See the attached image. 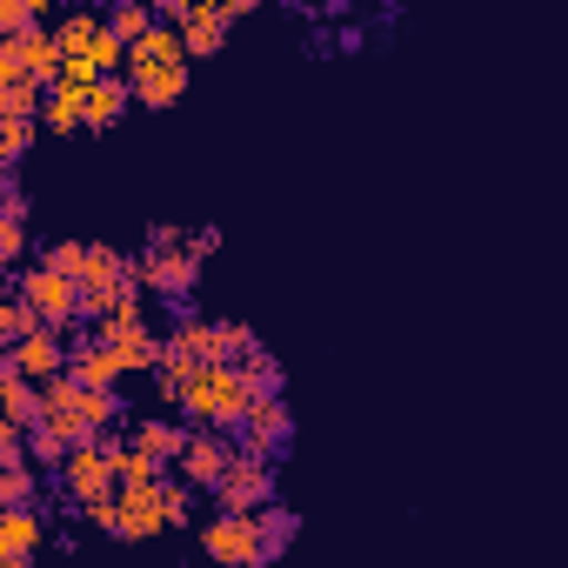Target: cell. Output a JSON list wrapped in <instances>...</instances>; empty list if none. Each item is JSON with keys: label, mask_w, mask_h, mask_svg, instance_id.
<instances>
[{"label": "cell", "mask_w": 568, "mask_h": 568, "mask_svg": "<svg viewBox=\"0 0 568 568\" xmlns=\"http://www.w3.org/2000/svg\"><path fill=\"white\" fill-rule=\"evenodd\" d=\"M227 28H234L227 0H194V14H187V28H181V41H187V61H201V54H221Z\"/></svg>", "instance_id": "cell-15"}, {"label": "cell", "mask_w": 568, "mask_h": 568, "mask_svg": "<svg viewBox=\"0 0 568 568\" xmlns=\"http://www.w3.org/2000/svg\"><path fill=\"white\" fill-rule=\"evenodd\" d=\"M0 422L8 428H41V382L0 375Z\"/></svg>", "instance_id": "cell-18"}, {"label": "cell", "mask_w": 568, "mask_h": 568, "mask_svg": "<svg viewBox=\"0 0 568 568\" xmlns=\"http://www.w3.org/2000/svg\"><path fill=\"white\" fill-rule=\"evenodd\" d=\"M48 322L34 315V302L28 295H0V342H8V348H21L28 335H41Z\"/></svg>", "instance_id": "cell-23"}, {"label": "cell", "mask_w": 568, "mask_h": 568, "mask_svg": "<svg viewBox=\"0 0 568 568\" xmlns=\"http://www.w3.org/2000/svg\"><path fill=\"white\" fill-rule=\"evenodd\" d=\"M14 295H28L34 302V315L54 328V335H68V328H81V281H68V274H54V267H14Z\"/></svg>", "instance_id": "cell-5"}, {"label": "cell", "mask_w": 568, "mask_h": 568, "mask_svg": "<svg viewBox=\"0 0 568 568\" xmlns=\"http://www.w3.org/2000/svg\"><path fill=\"white\" fill-rule=\"evenodd\" d=\"M234 462H241V442H227L221 428H194V442H187V455H181V481H194L201 495H214Z\"/></svg>", "instance_id": "cell-9"}, {"label": "cell", "mask_w": 568, "mask_h": 568, "mask_svg": "<svg viewBox=\"0 0 568 568\" xmlns=\"http://www.w3.org/2000/svg\"><path fill=\"white\" fill-rule=\"evenodd\" d=\"M128 108H134L128 74H108V81H94V88H88V128H114Z\"/></svg>", "instance_id": "cell-21"}, {"label": "cell", "mask_w": 568, "mask_h": 568, "mask_svg": "<svg viewBox=\"0 0 568 568\" xmlns=\"http://www.w3.org/2000/svg\"><path fill=\"white\" fill-rule=\"evenodd\" d=\"M154 28H161V14L148 8V0H121V8H108V34H114V41H128V48H134V41H148Z\"/></svg>", "instance_id": "cell-22"}, {"label": "cell", "mask_w": 568, "mask_h": 568, "mask_svg": "<svg viewBox=\"0 0 568 568\" xmlns=\"http://www.w3.org/2000/svg\"><path fill=\"white\" fill-rule=\"evenodd\" d=\"M214 508H221V515H261V508H274V462H261V455L241 448V462H234L227 481L214 488Z\"/></svg>", "instance_id": "cell-7"}, {"label": "cell", "mask_w": 568, "mask_h": 568, "mask_svg": "<svg viewBox=\"0 0 568 568\" xmlns=\"http://www.w3.org/2000/svg\"><path fill=\"white\" fill-rule=\"evenodd\" d=\"M88 247H94V241H48V247H41V267H54V274L81 281V267H88Z\"/></svg>", "instance_id": "cell-29"}, {"label": "cell", "mask_w": 568, "mask_h": 568, "mask_svg": "<svg viewBox=\"0 0 568 568\" xmlns=\"http://www.w3.org/2000/svg\"><path fill=\"white\" fill-rule=\"evenodd\" d=\"M207 568H267V541H261V515H207L194 528Z\"/></svg>", "instance_id": "cell-2"}, {"label": "cell", "mask_w": 568, "mask_h": 568, "mask_svg": "<svg viewBox=\"0 0 568 568\" xmlns=\"http://www.w3.org/2000/svg\"><path fill=\"white\" fill-rule=\"evenodd\" d=\"M288 435H295L288 402H254V415H247V428H241V448L261 455V462H274L281 448H288Z\"/></svg>", "instance_id": "cell-13"}, {"label": "cell", "mask_w": 568, "mask_h": 568, "mask_svg": "<svg viewBox=\"0 0 568 568\" xmlns=\"http://www.w3.org/2000/svg\"><path fill=\"white\" fill-rule=\"evenodd\" d=\"M68 375H74L88 395H114L128 368H121V355H114L101 335H81V342H74V362H68Z\"/></svg>", "instance_id": "cell-12"}, {"label": "cell", "mask_w": 568, "mask_h": 568, "mask_svg": "<svg viewBox=\"0 0 568 568\" xmlns=\"http://www.w3.org/2000/svg\"><path fill=\"white\" fill-rule=\"evenodd\" d=\"M34 134H41V121H0V168H21Z\"/></svg>", "instance_id": "cell-28"}, {"label": "cell", "mask_w": 568, "mask_h": 568, "mask_svg": "<svg viewBox=\"0 0 568 568\" xmlns=\"http://www.w3.org/2000/svg\"><path fill=\"white\" fill-rule=\"evenodd\" d=\"M168 508H174V528H187V521H194V508H201V488L174 475V481H168Z\"/></svg>", "instance_id": "cell-32"}, {"label": "cell", "mask_w": 568, "mask_h": 568, "mask_svg": "<svg viewBox=\"0 0 568 568\" xmlns=\"http://www.w3.org/2000/svg\"><path fill=\"white\" fill-rule=\"evenodd\" d=\"M114 481H121V488H141V481H168V468H161L154 455H141V448L121 435V442H114Z\"/></svg>", "instance_id": "cell-24"}, {"label": "cell", "mask_w": 568, "mask_h": 568, "mask_svg": "<svg viewBox=\"0 0 568 568\" xmlns=\"http://www.w3.org/2000/svg\"><path fill=\"white\" fill-rule=\"evenodd\" d=\"M128 88H134V108H168L187 94V68H141L128 74Z\"/></svg>", "instance_id": "cell-19"}, {"label": "cell", "mask_w": 568, "mask_h": 568, "mask_svg": "<svg viewBox=\"0 0 568 568\" xmlns=\"http://www.w3.org/2000/svg\"><path fill=\"white\" fill-rule=\"evenodd\" d=\"M101 34H108V14H94V8H68V14L54 21V41H61L68 61H94Z\"/></svg>", "instance_id": "cell-16"}, {"label": "cell", "mask_w": 568, "mask_h": 568, "mask_svg": "<svg viewBox=\"0 0 568 568\" xmlns=\"http://www.w3.org/2000/svg\"><path fill=\"white\" fill-rule=\"evenodd\" d=\"M214 342H221V322H207V315H194V308H174V322H168V355L207 368V362H214Z\"/></svg>", "instance_id": "cell-14"}, {"label": "cell", "mask_w": 568, "mask_h": 568, "mask_svg": "<svg viewBox=\"0 0 568 568\" xmlns=\"http://www.w3.org/2000/svg\"><path fill=\"white\" fill-rule=\"evenodd\" d=\"M181 415L194 422V428H247V415H254V388H247V375L241 368H201L194 382H187V402H181Z\"/></svg>", "instance_id": "cell-1"}, {"label": "cell", "mask_w": 568, "mask_h": 568, "mask_svg": "<svg viewBox=\"0 0 568 568\" xmlns=\"http://www.w3.org/2000/svg\"><path fill=\"white\" fill-rule=\"evenodd\" d=\"M0 221H28V194H21L14 168H0Z\"/></svg>", "instance_id": "cell-31"}, {"label": "cell", "mask_w": 568, "mask_h": 568, "mask_svg": "<svg viewBox=\"0 0 568 568\" xmlns=\"http://www.w3.org/2000/svg\"><path fill=\"white\" fill-rule=\"evenodd\" d=\"M68 362H74V342L54 328L28 335L21 348H0V375H28V382H54V375H68Z\"/></svg>", "instance_id": "cell-8"}, {"label": "cell", "mask_w": 568, "mask_h": 568, "mask_svg": "<svg viewBox=\"0 0 568 568\" xmlns=\"http://www.w3.org/2000/svg\"><path fill=\"white\" fill-rule=\"evenodd\" d=\"M41 501V468L21 462V468H0V508H34Z\"/></svg>", "instance_id": "cell-25"}, {"label": "cell", "mask_w": 568, "mask_h": 568, "mask_svg": "<svg viewBox=\"0 0 568 568\" xmlns=\"http://www.w3.org/2000/svg\"><path fill=\"white\" fill-rule=\"evenodd\" d=\"M241 375H247V388H254V402H281V362H274L267 348H261V355H254V362H247Z\"/></svg>", "instance_id": "cell-30"}, {"label": "cell", "mask_w": 568, "mask_h": 568, "mask_svg": "<svg viewBox=\"0 0 568 568\" xmlns=\"http://www.w3.org/2000/svg\"><path fill=\"white\" fill-rule=\"evenodd\" d=\"M174 528V508H168V481H141V488H121V521H114V541H148Z\"/></svg>", "instance_id": "cell-10"}, {"label": "cell", "mask_w": 568, "mask_h": 568, "mask_svg": "<svg viewBox=\"0 0 568 568\" xmlns=\"http://www.w3.org/2000/svg\"><path fill=\"white\" fill-rule=\"evenodd\" d=\"M141 455H154L161 468L174 462L181 468V455H187V442H194V428H181V422H161V415H148V422H134V435H128Z\"/></svg>", "instance_id": "cell-17"}, {"label": "cell", "mask_w": 568, "mask_h": 568, "mask_svg": "<svg viewBox=\"0 0 568 568\" xmlns=\"http://www.w3.org/2000/svg\"><path fill=\"white\" fill-rule=\"evenodd\" d=\"M114 442L121 435H108V442H81L74 455H68V468L54 475L61 481V495L88 515L94 501H108V495H121V481H114Z\"/></svg>", "instance_id": "cell-4"}, {"label": "cell", "mask_w": 568, "mask_h": 568, "mask_svg": "<svg viewBox=\"0 0 568 568\" xmlns=\"http://www.w3.org/2000/svg\"><path fill=\"white\" fill-rule=\"evenodd\" d=\"M41 535H48L41 508H0V568H34Z\"/></svg>", "instance_id": "cell-11"}, {"label": "cell", "mask_w": 568, "mask_h": 568, "mask_svg": "<svg viewBox=\"0 0 568 568\" xmlns=\"http://www.w3.org/2000/svg\"><path fill=\"white\" fill-rule=\"evenodd\" d=\"M134 267H141L148 288H154L161 302H174V308H187L194 281H201V254H194V247H148V254H134Z\"/></svg>", "instance_id": "cell-6"}, {"label": "cell", "mask_w": 568, "mask_h": 568, "mask_svg": "<svg viewBox=\"0 0 568 568\" xmlns=\"http://www.w3.org/2000/svg\"><path fill=\"white\" fill-rule=\"evenodd\" d=\"M21 254H28V221H0V261L21 267Z\"/></svg>", "instance_id": "cell-33"}, {"label": "cell", "mask_w": 568, "mask_h": 568, "mask_svg": "<svg viewBox=\"0 0 568 568\" xmlns=\"http://www.w3.org/2000/svg\"><path fill=\"white\" fill-rule=\"evenodd\" d=\"M194 375H201L194 362L168 355V362H161V375H154V395H161V408H181V402H187V382H194Z\"/></svg>", "instance_id": "cell-27"}, {"label": "cell", "mask_w": 568, "mask_h": 568, "mask_svg": "<svg viewBox=\"0 0 568 568\" xmlns=\"http://www.w3.org/2000/svg\"><path fill=\"white\" fill-rule=\"evenodd\" d=\"M295 535H302V515H295V508H281V501H274V508H261V541H267V561H274V555H288V541H295Z\"/></svg>", "instance_id": "cell-26"}, {"label": "cell", "mask_w": 568, "mask_h": 568, "mask_svg": "<svg viewBox=\"0 0 568 568\" xmlns=\"http://www.w3.org/2000/svg\"><path fill=\"white\" fill-rule=\"evenodd\" d=\"M187 247H194V254H201V261H207V254H214V247H221V227H194V234H187Z\"/></svg>", "instance_id": "cell-34"}, {"label": "cell", "mask_w": 568, "mask_h": 568, "mask_svg": "<svg viewBox=\"0 0 568 568\" xmlns=\"http://www.w3.org/2000/svg\"><path fill=\"white\" fill-rule=\"evenodd\" d=\"M41 128H54V134H74V128H88V88H74V81H61V88H48V108H41Z\"/></svg>", "instance_id": "cell-20"}, {"label": "cell", "mask_w": 568, "mask_h": 568, "mask_svg": "<svg viewBox=\"0 0 568 568\" xmlns=\"http://www.w3.org/2000/svg\"><path fill=\"white\" fill-rule=\"evenodd\" d=\"M61 74H68V54H61L54 28H28V34H8V41H0V81L61 88Z\"/></svg>", "instance_id": "cell-3"}]
</instances>
